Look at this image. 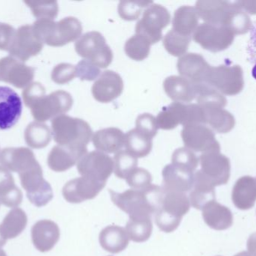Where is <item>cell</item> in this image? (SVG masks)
Instances as JSON below:
<instances>
[{"label":"cell","mask_w":256,"mask_h":256,"mask_svg":"<svg viewBox=\"0 0 256 256\" xmlns=\"http://www.w3.org/2000/svg\"><path fill=\"white\" fill-rule=\"evenodd\" d=\"M194 174L174 164H167L162 170V188L164 191L186 193L192 188Z\"/></svg>","instance_id":"24"},{"label":"cell","mask_w":256,"mask_h":256,"mask_svg":"<svg viewBox=\"0 0 256 256\" xmlns=\"http://www.w3.org/2000/svg\"><path fill=\"white\" fill-rule=\"evenodd\" d=\"M23 106L18 94L8 86H0V130L14 126L22 116Z\"/></svg>","instance_id":"18"},{"label":"cell","mask_w":256,"mask_h":256,"mask_svg":"<svg viewBox=\"0 0 256 256\" xmlns=\"http://www.w3.org/2000/svg\"><path fill=\"white\" fill-rule=\"evenodd\" d=\"M240 8L246 14H256V1H238Z\"/></svg>","instance_id":"54"},{"label":"cell","mask_w":256,"mask_h":256,"mask_svg":"<svg viewBox=\"0 0 256 256\" xmlns=\"http://www.w3.org/2000/svg\"><path fill=\"white\" fill-rule=\"evenodd\" d=\"M136 128L138 131L140 132L151 139L156 136L158 128L156 120L150 114L145 113L139 115L136 120Z\"/></svg>","instance_id":"49"},{"label":"cell","mask_w":256,"mask_h":256,"mask_svg":"<svg viewBox=\"0 0 256 256\" xmlns=\"http://www.w3.org/2000/svg\"><path fill=\"white\" fill-rule=\"evenodd\" d=\"M190 192L192 206L198 210L203 209L208 202L216 200L215 186L203 174L200 170L194 174V184Z\"/></svg>","instance_id":"29"},{"label":"cell","mask_w":256,"mask_h":256,"mask_svg":"<svg viewBox=\"0 0 256 256\" xmlns=\"http://www.w3.org/2000/svg\"><path fill=\"white\" fill-rule=\"evenodd\" d=\"M79 56L98 68H106L113 60V52L100 32L91 31L82 36L74 44Z\"/></svg>","instance_id":"5"},{"label":"cell","mask_w":256,"mask_h":256,"mask_svg":"<svg viewBox=\"0 0 256 256\" xmlns=\"http://www.w3.org/2000/svg\"><path fill=\"white\" fill-rule=\"evenodd\" d=\"M0 256H7L6 253L0 247Z\"/></svg>","instance_id":"58"},{"label":"cell","mask_w":256,"mask_h":256,"mask_svg":"<svg viewBox=\"0 0 256 256\" xmlns=\"http://www.w3.org/2000/svg\"><path fill=\"white\" fill-rule=\"evenodd\" d=\"M154 4L152 1H121L118 5V13L125 20H136L140 17L144 8Z\"/></svg>","instance_id":"46"},{"label":"cell","mask_w":256,"mask_h":256,"mask_svg":"<svg viewBox=\"0 0 256 256\" xmlns=\"http://www.w3.org/2000/svg\"><path fill=\"white\" fill-rule=\"evenodd\" d=\"M151 46L152 44L146 37L136 34L126 42L125 52L130 59L143 61L149 56Z\"/></svg>","instance_id":"40"},{"label":"cell","mask_w":256,"mask_h":256,"mask_svg":"<svg viewBox=\"0 0 256 256\" xmlns=\"http://www.w3.org/2000/svg\"><path fill=\"white\" fill-rule=\"evenodd\" d=\"M202 210L204 221L214 230H226L233 224L232 211L216 200L208 202Z\"/></svg>","instance_id":"27"},{"label":"cell","mask_w":256,"mask_h":256,"mask_svg":"<svg viewBox=\"0 0 256 256\" xmlns=\"http://www.w3.org/2000/svg\"><path fill=\"white\" fill-rule=\"evenodd\" d=\"M236 7L234 2L218 0H199L196 4L198 16L206 24L226 26L233 10Z\"/></svg>","instance_id":"16"},{"label":"cell","mask_w":256,"mask_h":256,"mask_svg":"<svg viewBox=\"0 0 256 256\" xmlns=\"http://www.w3.org/2000/svg\"><path fill=\"white\" fill-rule=\"evenodd\" d=\"M88 154L85 146H54L48 157V164L54 172H64L72 168Z\"/></svg>","instance_id":"21"},{"label":"cell","mask_w":256,"mask_h":256,"mask_svg":"<svg viewBox=\"0 0 256 256\" xmlns=\"http://www.w3.org/2000/svg\"><path fill=\"white\" fill-rule=\"evenodd\" d=\"M190 209V200L186 193L163 190L155 214L156 223L158 228L166 233L174 232Z\"/></svg>","instance_id":"3"},{"label":"cell","mask_w":256,"mask_h":256,"mask_svg":"<svg viewBox=\"0 0 256 256\" xmlns=\"http://www.w3.org/2000/svg\"><path fill=\"white\" fill-rule=\"evenodd\" d=\"M31 236L34 246L38 251L46 252L58 244L60 238V230L58 224L52 220H40L32 226Z\"/></svg>","instance_id":"23"},{"label":"cell","mask_w":256,"mask_h":256,"mask_svg":"<svg viewBox=\"0 0 256 256\" xmlns=\"http://www.w3.org/2000/svg\"><path fill=\"white\" fill-rule=\"evenodd\" d=\"M234 36V32L227 26L204 23L198 26L192 38L205 50L216 53L230 47Z\"/></svg>","instance_id":"10"},{"label":"cell","mask_w":256,"mask_h":256,"mask_svg":"<svg viewBox=\"0 0 256 256\" xmlns=\"http://www.w3.org/2000/svg\"><path fill=\"white\" fill-rule=\"evenodd\" d=\"M106 185V184L82 176L67 182L62 188V196L70 203H82L96 197Z\"/></svg>","instance_id":"17"},{"label":"cell","mask_w":256,"mask_h":256,"mask_svg":"<svg viewBox=\"0 0 256 256\" xmlns=\"http://www.w3.org/2000/svg\"><path fill=\"white\" fill-rule=\"evenodd\" d=\"M96 149L104 154H116L125 146V134L115 127L103 128L92 134Z\"/></svg>","instance_id":"26"},{"label":"cell","mask_w":256,"mask_h":256,"mask_svg":"<svg viewBox=\"0 0 256 256\" xmlns=\"http://www.w3.org/2000/svg\"><path fill=\"white\" fill-rule=\"evenodd\" d=\"M82 176L106 184L114 169V160L108 154L96 150L85 154L77 163Z\"/></svg>","instance_id":"11"},{"label":"cell","mask_w":256,"mask_h":256,"mask_svg":"<svg viewBox=\"0 0 256 256\" xmlns=\"http://www.w3.org/2000/svg\"><path fill=\"white\" fill-rule=\"evenodd\" d=\"M16 34V29L11 25L0 23V50L10 52Z\"/></svg>","instance_id":"52"},{"label":"cell","mask_w":256,"mask_h":256,"mask_svg":"<svg viewBox=\"0 0 256 256\" xmlns=\"http://www.w3.org/2000/svg\"><path fill=\"white\" fill-rule=\"evenodd\" d=\"M200 172L210 180L214 186L224 185L230 175L229 158L217 151L204 152L199 158Z\"/></svg>","instance_id":"15"},{"label":"cell","mask_w":256,"mask_h":256,"mask_svg":"<svg viewBox=\"0 0 256 256\" xmlns=\"http://www.w3.org/2000/svg\"><path fill=\"white\" fill-rule=\"evenodd\" d=\"M170 22V14L167 8L152 4L144 12L143 17L136 24V32L146 37L151 44H156L162 38V30Z\"/></svg>","instance_id":"7"},{"label":"cell","mask_w":256,"mask_h":256,"mask_svg":"<svg viewBox=\"0 0 256 256\" xmlns=\"http://www.w3.org/2000/svg\"></svg>","instance_id":"59"},{"label":"cell","mask_w":256,"mask_h":256,"mask_svg":"<svg viewBox=\"0 0 256 256\" xmlns=\"http://www.w3.org/2000/svg\"><path fill=\"white\" fill-rule=\"evenodd\" d=\"M113 203L130 218L152 217L156 214L163 192L162 187L152 185L144 190H128L122 193L109 190Z\"/></svg>","instance_id":"1"},{"label":"cell","mask_w":256,"mask_h":256,"mask_svg":"<svg viewBox=\"0 0 256 256\" xmlns=\"http://www.w3.org/2000/svg\"><path fill=\"white\" fill-rule=\"evenodd\" d=\"M0 162L7 170L18 174L40 164L34 152L28 148H5L0 154Z\"/></svg>","instance_id":"20"},{"label":"cell","mask_w":256,"mask_h":256,"mask_svg":"<svg viewBox=\"0 0 256 256\" xmlns=\"http://www.w3.org/2000/svg\"><path fill=\"white\" fill-rule=\"evenodd\" d=\"M236 7L230 14L226 26L230 30L235 36L242 35L250 32L252 23L248 14L242 11L238 2H235Z\"/></svg>","instance_id":"42"},{"label":"cell","mask_w":256,"mask_h":256,"mask_svg":"<svg viewBox=\"0 0 256 256\" xmlns=\"http://www.w3.org/2000/svg\"><path fill=\"white\" fill-rule=\"evenodd\" d=\"M28 224V216L20 208H14L7 214L0 224V236L7 241L20 234Z\"/></svg>","instance_id":"34"},{"label":"cell","mask_w":256,"mask_h":256,"mask_svg":"<svg viewBox=\"0 0 256 256\" xmlns=\"http://www.w3.org/2000/svg\"><path fill=\"white\" fill-rule=\"evenodd\" d=\"M163 88L174 102L190 103L196 97V84L181 76H169L164 80Z\"/></svg>","instance_id":"25"},{"label":"cell","mask_w":256,"mask_h":256,"mask_svg":"<svg viewBox=\"0 0 256 256\" xmlns=\"http://www.w3.org/2000/svg\"><path fill=\"white\" fill-rule=\"evenodd\" d=\"M23 200L22 190L16 186L14 178L2 166H0V203L8 208H17Z\"/></svg>","instance_id":"31"},{"label":"cell","mask_w":256,"mask_h":256,"mask_svg":"<svg viewBox=\"0 0 256 256\" xmlns=\"http://www.w3.org/2000/svg\"><path fill=\"white\" fill-rule=\"evenodd\" d=\"M127 184L133 190H144L152 185L151 174L143 168H136L126 178Z\"/></svg>","instance_id":"47"},{"label":"cell","mask_w":256,"mask_h":256,"mask_svg":"<svg viewBox=\"0 0 256 256\" xmlns=\"http://www.w3.org/2000/svg\"><path fill=\"white\" fill-rule=\"evenodd\" d=\"M52 138V130L42 122H31L25 130L24 138L26 144L34 149L46 148L50 144Z\"/></svg>","instance_id":"37"},{"label":"cell","mask_w":256,"mask_h":256,"mask_svg":"<svg viewBox=\"0 0 256 256\" xmlns=\"http://www.w3.org/2000/svg\"><path fill=\"white\" fill-rule=\"evenodd\" d=\"M187 118V104L173 102L163 108L157 115L156 124L158 128L170 130L180 124L184 126Z\"/></svg>","instance_id":"32"},{"label":"cell","mask_w":256,"mask_h":256,"mask_svg":"<svg viewBox=\"0 0 256 256\" xmlns=\"http://www.w3.org/2000/svg\"><path fill=\"white\" fill-rule=\"evenodd\" d=\"M24 190L30 202L37 208L46 206L54 198L52 186L44 179L41 166L19 174Z\"/></svg>","instance_id":"9"},{"label":"cell","mask_w":256,"mask_h":256,"mask_svg":"<svg viewBox=\"0 0 256 256\" xmlns=\"http://www.w3.org/2000/svg\"><path fill=\"white\" fill-rule=\"evenodd\" d=\"M250 32V40L247 44L246 52L248 60L253 65L252 76L256 80V22L252 24Z\"/></svg>","instance_id":"53"},{"label":"cell","mask_w":256,"mask_h":256,"mask_svg":"<svg viewBox=\"0 0 256 256\" xmlns=\"http://www.w3.org/2000/svg\"><path fill=\"white\" fill-rule=\"evenodd\" d=\"M43 47L44 43L37 35L34 26L24 25L16 30L12 46L8 52L10 56L24 62L38 55Z\"/></svg>","instance_id":"13"},{"label":"cell","mask_w":256,"mask_h":256,"mask_svg":"<svg viewBox=\"0 0 256 256\" xmlns=\"http://www.w3.org/2000/svg\"><path fill=\"white\" fill-rule=\"evenodd\" d=\"M100 245L108 252H121L125 250L130 244V238L126 230L118 226H108L100 232Z\"/></svg>","instance_id":"30"},{"label":"cell","mask_w":256,"mask_h":256,"mask_svg":"<svg viewBox=\"0 0 256 256\" xmlns=\"http://www.w3.org/2000/svg\"><path fill=\"white\" fill-rule=\"evenodd\" d=\"M247 252L250 256H256V233L250 235L247 240Z\"/></svg>","instance_id":"55"},{"label":"cell","mask_w":256,"mask_h":256,"mask_svg":"<svg viewBox=\"0 0 256 256\" xmlns=\"http://www.w3.org/2000/svg\"><path fill=\"white\" fill-rule=\"evenodd\" d=\"M6 244V240H5L2 239V238H1V236H0V247L2 248V246H4L5 244Z\"/></svg>","instance_id":"57"},{"label":"cell","mask_w":256,"mask_h":256,"mask_svg":"<svg viewBox=\"0 0 256 256\" xmlns=\"http://www.w3.org/2000/svg\"><path fill=\"white\" fill-rule=\"evenodd\" d=\"M34 76L35 68L13 56L0 60V80L2 82L22 89L32 83Z\"/></svg>","instance_id":"14"},{"label":"cell","mask_w":256,"mask_h":256,"mask_svg":"<svg viewBox=\"0 0 256 256\" xmlns=\"http://www.w3.org/2000/svg\"><path fill=\"white\" fill-rule=\"evenodd\" d=\"M124 86L121 76L115 72L107 70L102 73L92 85V96L98 102L109 103L122 94Z\"/></svg>","instance_id":"19"},{"label":"cell","mask_w":256,"mask_h":256,"mask_svg":"<svg viewBox=\"0 0 256 256\" xmlns=\"http://www.w3.org/2000/svg\"><path fill=\"white\" fill-rule=\"evenodd\" d=\"M196 100L202 107L223 108L227 104L224 95L205 83L196 84Z\"/></svg>","instance_id":"38"},{"label":"cell","mask_w":256,"mask_h":256,"mask_svg":"<svg viewBox=\"0 0 256 256\" xmlns=\"http://www.w3.org/2000/svg\"><path fill=\"white\" fill-rule=\"evenodd\" d=\"M76 77V66L70 64H60L54 68L52 79L56 84L68 83Z\"/></svg>","instance_id":"48"},{"label":"cell","mask_w":256,"mask_h":256,"mask_svg":"<svg viewBox=\"0 0 256 256\" xmlns=\"http://www.w3.org/2000/svg\"><path fill=\"white\" fill-rule=\"evenodd\" d=\"M73 102L71 94L66 91L56 90L36 102L30 108L31 113L36 122H46L70 112Z\"/></svg>","instance_id":"8"},{"label":"cell","mask_w":256,"mask_h":256,"mask_svg":"<svg viewBox=\"0 0 256 256\" xmlns=\"http://www.w3.org/2000/svg\"><path fill=\"white\" fill-rule=\"evenodd\" d=\"M34 30L44 44L52 47H62L76 41L82 36V23L74 17H67L58 22L52 20H37Z\"/></svg>","instance_id":"2"},{"label":"cell","mask_w":256,"mask_h":256,"mask_svg":"<svg viewBox=\"0 0 256 256\" xmlns=\"http://www.w3.org/2000/svg\"><path fill=\"white\" fill-rule=\"evenodd\" d=\"M198 20L196 8L184 6L175 11L172 30L180 35L191 37L198 26Z\"/></svg>","instance_id":"33"},{"label":"cell","mask_w":256,"mask_h":256,"mask_svg":"<svg viewBox=\"0 0 256 256\" xmlns=\"http://www.w3.org/2000/svg\"><path fill=\"white\" fill-rule=\"evenodd\" d=\"M205 84L212 86L222 95H238L244 86L242 68L239 66L211 67Z\"/></svg>","instance_id":"6"},{"label":"cell","mask_w":256,"mask_h":256,"mask_svg":"<svg viewBox=\"0 0 256 256\" xmlns=\"http://www.w3.org/2000/svg\"><path fill=\"white\" fill-rule=\"evenodd\" d=\"M44 86L40 82H34L28 85L22 92L24 104L30 108L36 102L46 96Z\"/></svg>","instance_id":"50"},{"label":"cell","mask_w":256,"mask_h":256,"mask_svg":"<svg viewBox=\"0 0 256 256\" xmlns=\"http://www.w3.org/2000/svg\"><path fill=\"white\" fill-rule=\"evenodd\" d=\"M114 174L120 179H125L138 166V158L126 150H120L114 157Z\"/></svg>","instance_id":"44"},{"label":"cell","mask_w":256,"mask_h":256,"mask_svg":"<svg viewBox=\"0 0 256 256\" xmlns=\"http://www.w3.org/2000/svg\"><path fill=\"white\" fill-rule=\"evenodd\" d=\"M52 136L60 146H85L92 138L90 126L82 119L62 114L52 121Z\"/></svg>","instance_id":"4"},{"label":"cell","mask_w":256,"mask_h":256,"mask_svg":"<svg viewBox=\"0 0 256 256\" xmlns=\"http://www.w3.org/2000/svg\"><path fill=\"white\" fill-rule=\"evenodd\" d=\"M38 20H54L59 12L56 1H25Z\"/></svg>","instance_id":"43"},{"label":"cell","mask_w":256,"mask_h":256,"mask_svg":"<svg viewBox=\"0 0 256 256\" xmlns=\"http://www.w3.org/2000/svg\"><path fill=\"white\" fill-rule=\"evenodd\" d=\"M191 42V37L185 36L170 30L163 40L166 50L174 56H182L186 54Z\"/></svg>","instance_id":"41"},{"label":"cell","mask_w":256,"mask_h":256,"mask_svg":"<svg viewBox=\"0 0 256 256\" xmlns=\"http://www.w3.org/2000/svg\"><path fill=\"white\" fill-rule=\"evenodd\" d=\"M100 70L90 61L83 60L76 66V77L82 80L92 82L100 76Z\"/></svg>","instance_id":"51"},{"label":"cell","mask_w":256,"mask_h":256,"mask_svg":"<svg viewBox=\"0 0 256 256\" xmlns=\"http://www.w3.org/2000/svg\"><path fill=\"white\" fill-rule=\"evenodd\" d=\"M202 107V106H200ZM204 112L205 124L218 133H228L234 127L233 115L218 107H202Z\"/></svg>","instance_id":"35"},{"label":"cell","mask_w":256,"mask_h":256,"mask_svg":"<svg viewBox=\"0 0 256 256\" xmlns=\"http://www.w3.org/2000/svg\"><path fill=\"white\" fill-rule=\"evenodd\" d=\"M172 164L194 173L198 166L199 158L193 151L186 148H180L174 152Z\"/></svg>","instance_id":"45"},{"label":"cell","mask_w":256,"mask_h":256,"mask_svg":"<svg viewBox=\"0 0 256 256\" xmlns=\"http://www.w3.org/2000/svg\"><path fill=\"white\" fill-rule=\"evenodd\" d=\"M125 148L136 158H144L152 150V139L134 128L125 134Z\"/></svg>","instance_id":"36"},{"label":"cell","mask_w":256,"mask_h":256,"mask_svg":"<svg viewBox=\"0 0 256 256\" xmlns=\"http://www.w3.org/2000/svg\"><path fill=\"white\" fill-rule=\"evenodd\" d=\"M232 198L238 209L247 210L253 208L256 202V180L250 176L238 179L234 186Z\"/></svg>","instance_id":"28"},{"label":"cell","mask_w":256,"mask_h":256,"mask_svg":"<svg viewBox=\"0 0 256 256\" xmlns=\"http://www.w3.org/2000/svg\"><path fill=\"white\" fill-rule=\"evenodd\" d=\"M250 256V254H248V253L247 252L242 251L241 252L238 253V254H235V256Z\"/></svg>","instance_id":"56"},{"label":"cell","mask_w":256,"mask_h":256,"mask_svg":"<svg viewBox=\"0 0 256 256\" xmlns=\"http://www.w3.org/2000/svg\"><path fill=\"white\" fill-rule=\"evenodd\" d=\"M152 226L151 217L148 218H130L126 226L128 238L136 242H143L149 240L152 234Z\"/></svg>","instance_id":"39"},{"label":"cell","mask_w":256,"mask_h":256,"mask_svg":"<svg viewBox=\"0 0 256 256\" xmlns=\"http://www.w3.org/2000/svg\"><path fill=\"white\" fill-rule=\"evenodd\" d=\"M178 70L181 77L193 84L205 83L211 66L198 54H186L178 60Z\"/></svg>","instance_id":"22"},{"label":"cell","mask_w":256,"mask_h":256,"mask_svg":"<svg viewBox=\"0 0 256 256\" xmlns=\"http://www.w3.org/2000/svg\"><path fill=\"white\" fill-rule=\"evenodd\" d=\"M181 137L185 148L194 152H220L221 150L214 131L203 124L186 126L181 131Z\"/></svg>","instance_id":"12"}]
</instances>
